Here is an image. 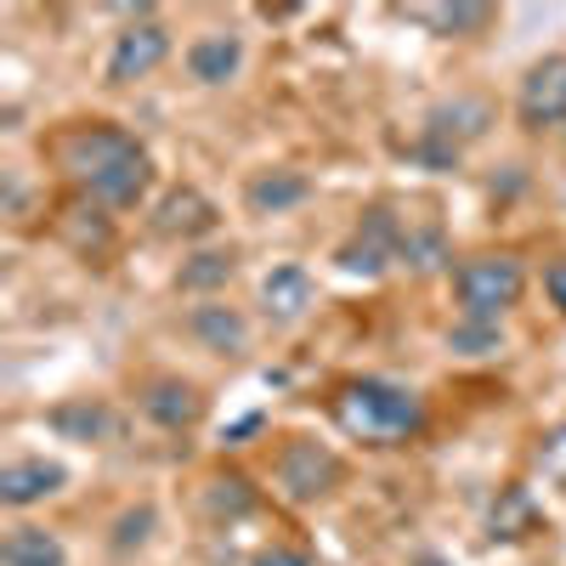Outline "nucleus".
<instances>
[{
  "instance_id": "1",
  "label": "nucleus",
  "mask_w": 566,
  "mask_h": 566,
  "mask_svg": "<svg viewBox=\"0 0 566 566\" xmlns=\"http://www.w3.org/2000/svg\"><path fill=\"white\" fill-rule=\"evenodd\" d=\"M45 159L74 181L80 199L103 205V210H136L154 187L148 148L114 119H69L45 142Z\"/></svg>"
},
{
  "instance_id": "2",
  "label": "nucleus",
  "mask_w": 566,
  "mask_h": 566,
  "mask_svg": "<svg viewBox=\"0 0 566 566\" xmlns=\"http://www.w3.org/2000/svg\"><path fill=\"white\" fill-rule=\"evenodd\" d=\"M335 424L352 437V442H374V448H391V442H408L424 431V402L419 391L397 386V380H346L328 402Z\"/></svg>"
},
{
  "instance_id": "3",
  "label": "nucleus",
  "mask_w": 566,
  "mask_h": 566,
  "mask_svg": "<svg viewBox=\"0 0 566 566\" xmlns=\"http://www.w3.org/2000/svg\"><path fill=\"white\" fill-rule=\"evenodd\" d=\"M527 295V266L522 255L510 250H488V255H464L453 266V301L459 317H476V323H504V312H515Z\"/></svg>"
},
{
  "instance_id": "4",
  "label": "nucleus",
  "mask_w": 566,
  "mask_h": 566,
  "mask_svg": "<svg viewBox=\"0 0 566 566\" xmlns=\"http://www.w3.org/2000/svg\"><path fill=\"white\" fill-rule=\"evenodd\" d=\"M340 476H346L340 453L323 448V442H312V437H290V442L277 448V459H272V482H277V493L290 499V504H317V499H328V493L340 488Z\"/></svg>"
},
{
  "instance_id": "5",
  "label": "nucleus",
  "mask_w": 566,
  "mask_h": 566,
  "mask_svg": "<svg viewBox=\"0 0 566 566\" xmlns=\"http://www.w3.org/2000/svg\"><path fill=\"white\" fill-rule=\"evenodd\" d=\"M402 232H408V221H402L391 205H368V210L357 216V227L346 232V244L335 250L340 272H352V277H380V272L402 266Z\"/></svg>"
},
{
  "instance_id": "6",
  "label": "nucleus",
  "mask_w": 566,
  "mask_h": 566,
  "mask_svg": "<svg viewBox=\"0 0 566 566\" xmlns=\"http://www.w3.org/2000/svg\"><path fill=\"white\" fill-rule=\"evenodd\" d=\"M170 63V29L154 18V12H142L136 23H125L108 45V57H103V80L108 85H136V80H148Z\"/></svg>"
},
{
  "instance_id": "7",
  "label": "nucleus",
  "mask_w": 566,
  "mask_h": 566,
  "mask_svg": "<svg viewBox=\"0 0 566 566\" xmlns=\"http://www.w3.org/2000/svg\"><path fill=\"white\" fill-rule=\"evenodd\" d=\"M515 119H522L527 136H544V130L566 125V52L538 57L522 74V85H515Z\"/></svg>"
},
{
  "instance_id": "8",
  "label": "nucleus",
  "mask_w": 566,
  "mask_h": 566,
  "mask_svg": "<svg viewBox=\"0 0 566 566\" xmlns=\"http://www.w3.org/2000/svg\"><path fill=\"white\" fill-rule=\"evenodd\" d=\"M136 408L159 431H193L205 419V391L193 380H181V374H154V380L136 386Z\"/></svg>"
},
{
  "instance_id": "9",
  "label": "nucleus",
  "mask_w": 566,
  "mask_h": 566,
  "mask_svg": "<svg viewBox=\"0 0 566 566\" xmlns=\"http://www.w3.org/2000/svg\"><path fill=\"white\" fill-rule=\"evenodd\" d=\"M221 227V210L199 193V187H170V193L154 205V232L159 239H181V244H199V239H210V232Z\"/></svg>"
},
{
  "instance_id": "10",
  "label": "nucleus",
  "mask_w": 566,
  "mask_h": 566,
  "mask_svg": "<svg viewBox=\"0 0 566 566\" xmlns=\"http://www.w3.org/2000/svg\"><path fill=\"white\" fill-rule=\"evenodd\" d=\"M181 328L193 335L205 352L216 357H244L250 352V317L239 306H227V301H199V306H187Z\"/></svg>"
},
{
  "instance_id": "11",
  "label": "nucleus",
  "mask_w": 566,
  "mask_h": 566,
  "mask_svg": "<svg viewBox=\"0 0 566 566\" xmlns=\"http://www.w3.org/2000/svg\"><path fill=\"white\" fill-rule=\"evenodd\" d=\"M45 424H52L63 442H85V448L119 437V413H114L108 397H69V402H57L52 413H45Z\"/></svg>"
},
{
  "instance_id": "12",
  "label": "nucleus",
  "mask_w": 566,
  "mask_h": 566,
  "mask_svg": "<svg viewBox=\"0 0 566 566\" xmlns=\"http://www.w3.org/2000/svg\"><path fill=\"white\" fill-rule=\"evenodd\" d=\"M317 306V283L301 261H283L261 277V312L266 323H301L306 312Z\"/></svg>"
},
{
  "instance_id": "13",
  "label": "nucleus",
  "mask_w": 566,
  "mask_h": 566,
  "mask_svg": "<svg viewBox=\"0 0 566 566\" xmlns=\"http://www.w3.org/2000/svg\"><path fill=\"white\" fill-rule=\"evenodd\" d=\"M69 488V470L57 459H12L7 470H0V504L7 510H29V504H45L52 493Z\"/></svg>"
},
{
  "instance_id": "14",
  "label": "nucleus",
  "mask_w": 566,
  "mask_h": 566,
  "mask_svg": "<svg viewBox=\"0 0 566 566\" xmlns=\"http://www.w3.org/2000/svg\"><path fill=\"white\" fill-rule=\"evenodd\" d=\"M181 63H187V80L193 85H227L244 69V40L232 29H210V34H199L193 45H187Z\"/></svg>"
},
{
  "instance_id": "15",
  "label": "nucleus",
  "mask_w": 566,
  "mask_h": 566,
  "mask_svg": "<svg viewBox=\"0 0 566 566\" xmlns=\"http://www.w3.org/2000/svg\"><path fill=\"white\" fill-rule=\"evenodd\" d=\"M312 199V181L290 165H277V170H255L244 181V210L250 216H290Z\"/></svg>"
},
{
  "instance_id": "16",
  "label": "nucleus",
  "mask_w": 566,
  "mask_h": 566,
  "mask_svg": "<svg viewBox=\"0 0 566 566\" xmlns=\"http://www.w3.org/2000/svg\"><path fill=\"white\" fill-rule=\"evenodd\" d=\"M232 277H239V250H193L176 266V290L199 295V301H221Z\"/></svg>"
},
{
  "instance_id": "17",
  "label": "nucleus",
  "mask_w": 566,
  "mask_h": 566,
  "mask_svg": "<svg viewBox=\"0 0 566 566\" xmlns=\"http://www.w3.org/2000/svg\"><path fill=\"white\" fill-rule=\"evenodd\" d=\"M57 232L80 250V255H108L114 250V221H108V210L103 205H91V199H74V205H63L57 210Z\"/></svg>"
},
{
  "instance_id": "18",
  "label": "nucleus",
  "mask_w": 566,
  "mask_h": 566,
  "mask_svg": "<svg viewBox=\"0 0 566 566\" xmlns=\"http://www.w3.org/2000/svg\"><path fill=\"white\" fill-rule=\"evenodd\" d=\"M488 125H493V108L482 97H453V103H437L424 114V130H437L453 148H470L476 136H488Z\"/></svg>"
},
{
  "instance_id": "19",
  "label": "nucleus",
  "mask_w": 566,
  "mask_h": 566,
  "mask_svg": "<svg viewBox=\"0 0 566 566\" xmlns=\"http://www.w3.org/2000/svg\"><path fill=\"white\" fill-rule=\"evenodd\" d=\"M0 566H69V549L52 527H34V522H18L0 538Z\"/></svg>"
},
{
  "instance_id": "20",
  "label": "nucleus",
  "mask_w": 566,
  "mask_h": 566,
  "mask_svg": "<svg viewBox=\"0 0 566 566\" xmlns=\"http://www.w3.org/2000/svg\"><path fill=\"white\" fill-rule=\"evenodd\" d=\"M402 266L413 277H437V272H453V250H448V232L437 221H408L402 232Z\"/></svg>"
},
{
  "instance_id": "21",
  "label": "nucleus",
  "mask_w": 566,
  "mask_h": 566,
  "mask_svg": "<svg viewBox=\"0 0 566 566\" xmlns=\"http://www.w3.org/2000/svg\"><path fill=\"white\" fill-rule=\"evenodd\" d=\"M413 23H424L431 34H448V40H470V34H482L493 23V7H408Z\"/></svg>"
},
{
  "instance_id": "22",
  "label": "nucleus",
  "mask_w": 566,
  "mask_h": 566,
  "mask_svg": "<svg viewBox=\"0 0 566 566\" xmlns=\"http://www.w3.org/2000/svg\"><path fill=\"white\" fill-rule=\"evenodd\" d=\"M448 346H453L459 357H493V352H504V323L453 317V328H448Z\"/></svg>"
},
{
  "instance_id": "23",
  "label": "nucleus",
  "mask_w": 566,
  "mask_h": 566,
  "mask_svg": "<svg viewBox=\"0 0 566 566\" xmlns=\"http://www.w3.org/2000/svg\"><path fill=\"white\" fill-rule=\"evenodd\" d=\"M533 527H538L533 493L527 488H504V499L493 504V538H527Z\"/></svg>"
},
{
  "instance_id": "24",
  "label": "nucleus",
  "mask_w": 566,
  "mask_h": 566,
  "mask_svg": "<svg viewBox=\"0 0 566 566\" xmlns=\"http://www.w3.org/2000/svg\"><path fill=\"white\" fill-rule=\"evenodd\" d=\"M154 522H159V510L154 504H136V510H125L119 522H114V538H108V549L114 555H130V549H142L154 538Z\"/></svg>"
},
{
  "instance_id": "25",
  "label": "nucleus",
  "mask_w": 566,
  "mask_h": 566,
  "mask_svg": "<svg viewBox=\"0 0 566 566\" xmlns=\"http://www.w3.org/2000/svg\"><path fill=\"white\" fill-rule=\"evenodd\" d=\"M210 510L227 515V522L232 515H250L255 510V488L244 476H221V482H210Z\"/></svg>"
},
{
  "instance_id": "26",
  "label": "nucleus",
  "mask_w": 566,
  "mask_h": 566,
  "mask_svg": "<svg viewBox=\"0 0 566 566\" xmlns=\"http://www.w3.org/2000/svg\"><path fill=\"white\" fill-rule=\"evenodd\" d=\"M538 470L566 493V424H555V431L538 437Z\"/></svg>"
},
{
  "instance_id": "27",
  "label": "nucleus",
  "mask_w": 566,
  "mask_h": 566,
  "mask_svg": "<svg viewBox=\"0 0 566 566\" xmlns=\"http://www.w3.org/2000/svg\"><path fill=\"white\" fill-rule=\"evenodd\" d=\"M544 295H549V306L566 317V255H549V261H544Z\"/></svg>"
},
{
  "instance_id": "28",
  "label": "nucleus",
  "mask_w": 566,
  "mask_h": 566,
  "mask_svg": "<svg viewBox=\"0 0 566 566\" xmlns=\"http://www.w3.org/2000/svg\"><path fill=\"white\" fill-rule=\"evenodd\" d=\"M255 566H306V549H266Z\"/></svg>"
},
{
  "instance_id": "29",
  "label": "nucleus",
  "mask_w": 566,
  "mask_h": 566,
  "mask_svg": "<svg viewBox=\"0 0 566 566\" xmlns=\"http://www.w3.org/2000/svg\"><path fill=\"white\" fill-rule=\"evenodd\" d=\"M413 566H448V560H442V555H419Z\"/></svg>"
}]
</instances>
